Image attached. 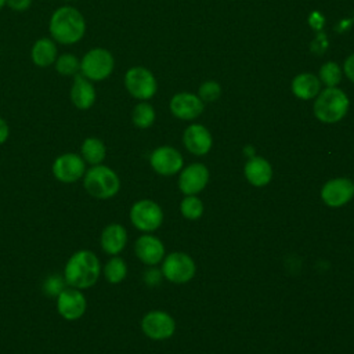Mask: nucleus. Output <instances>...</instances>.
Here are the masks:
<instances>
[{"label": "nucleus", "instance_id": "1", "mask_svg": "<svg viewBox=\"0 0 354 354\" xmlns=\"http://www.w3.org/2000/svg\"><path fill=\"white\" fill-rule=\"evenodd\" d=\"M62 275L68 286L86 290L98 282L102 275V266L93 250L79 249L66 260Z\"/></svg>", "mask_w": 354, "mask_h": 354}, {"label": "nucleus", "instance_id": "2", "mask_svg": "<svg viewBox=\"0 0 354 354\" xmlns=\"http://www.w3.org/2000/svg\"><path fill=\"white\" fill-rule=\"evenodd\" d=\"M87 24L84 15L73 6L65 4L58 7L50 17L48 32L50 37L62 46L79 43L86 35Z\"/></svg>", "mask_w": 354, "mask_h": 354}, {"label": "nucleus", "instance_id": "3", "mask_svg": "<svg viewBox=\"0 0 354 354\" xmlns=\"http://www.w3.org/2000/svg\"><path fill=\"white\" fill-rule=\"evenodd\" d=\"M82 180L84 191L95 199H111L120 189V178L118 173L104 163L90 166Z\"/></svg>", "mask_w": 354, "mask_h": 354}, {"label": "nucleus", "instance_id": "4", "mask_svg": "<svg viewBox=\"0 0 354 354\" xmlns=\"http://www.w3.org/2000/svg\"><path fill=\"white\" fill-rule=\"evenodd\" d=\"M350 106L347 94L336 87H325L318 93L314 101V115L322 123L340 122Z\"/></svg>", "mask_w": 354, "mask_h": 354}, {"label": "nucleus", "instance_id": "5", "mask_svg": "<svg viewBox=\"0 0 354 354\" xmlns=\"http://www.w3.org/2000/svg\"><path fill=\"white\" fill-rule=\"evenodd\" d=\"M115 69V58L112 53L104 47H93L80 58L79 73L91 82H102L108 79Z\"/></svg>", "mask_w": 354, "mask_h": 354}, {"label": "nucleus", "instance_id": "6", "mask_svg": "<svg viewBox=\"0 0 354 354\" xmlns=\"http://www.w3.org/2000/svg\"><path fill=\"white\" fill-rule=\"evenodd\" d=\"M123 83L127 93L138 101L152 98L158 90V82L153 73L145 66H131L127 69Z\"/></svg>", "mask_w": 354, "mask_h": 354}, {"label": "nucleus", "instance_id": "7", "mask_svg": "<svg viewBox=\"0 0 354 354\" xmlns=\"http://www.w3.org/2000/svg\"><path fill=\"white\" fill-rule=\"evenodd\" d=\"M129 216L131 224L145 234H151L158 230L163 221V212L160 206L151 199L134 202L130 207Z\"/></svg>", "mask_w": 354, "mask_h": 354}, {"label": "nucleus", "instance_id": "8", "mask_svg": "<svg viewBox=\"0 0 354 354\" xmlns=\"http://www.w3.org/2000/svg\"><path fill=\"white\" fill-rule=\"evenodd\" d=\"M87 170V165L80 156V153L76 152H65L58 155L53 165H51V173L59 183L64 184H73L83 178L84 173Z\"/></svg>", "mask_w": 354, "mask_h": 354}, {"label": "nucleus", "instance_id": "9", "mask_svg": "<svg viewBox=\"0 0 354 354\" xmlns=\"http://www.w3.org/2000/svg\"><path fill=\"white\" fill-rule=\"evenodd\" d=\"M196 266L191 256L181 252H174L163 257L162 260V275L174 283H185L195 275Z\"/></svg>", "mask_w": 354, "mask_h": 354}, {"label": "nucleus", "instance_id": "10", "mask_svg": "<svg viewBox=\"0 0 354 354\" xmlns=\"http://www.w3.org/2000/svg\"><path fill=\"white\" fill-rule=\"evenodd\" d=\"M55 307L65 321H77L87 311V297L83 290L66 286L55 297Z\"/></svg>", "mask_w": 354, "mask_h": 354}, {"label": "nucleus", "instance_id": "11", "mask_svg": "<svg viewBox=\"0 0 354 354\" xmlns=\"http://www.w3.org/2000/svg\"><path fill=\"white\" fill-rule=\"evenodd\" d=\"M141 330L147 337L152 340H165L173 336L176 330V322L169 313L153 310L142 317Z\"/></svg>", "mask_w": 354, "mask_h": 354}, {"label": "nucleus", "instance_id": "12", "mask_svg": "<svg viewBox=\"0 0 354 354\" xmlns=\"http://www.w3.org/2000/svg\"><path fill=\"white\" fill-rule=\"evenodd\" d=\"M183 155L173 147L162 145L155 148L149 155L151 167L160 176H173L183 169Z\"/></svg>", "mask_w": 354, "mask_h": 354}, {"label": "nucleus", "instance_id": "13", "mask_svg": "<svg viewBox=\"0 0 354 354\" xmlns=\"http://www.w3.org/2000/svg\"><path fill=\"white\" fill-rule=\"evenodd\" d=\"M354 196V184L350 178L337 177L324 184L321 198L329 207H340L348 203Z\"/></svg>", "mask_w": 354, "mask_h": 354}, {"label": "nucleus", "instance_id": "14", "mask_svg": "<svg viewBox=\"0 0 354 354\" xmlns=\"http://www.w3.org/2000/svg\"><path fill=\"white\" fill-rule=\"evenodd\" d=\"M205 109V102L192 93H177L170 100V112L183 120L196 119Z\"/></svg>", "mask_w": 354, "mask_h": 354}, {"label": "nucleus", "instance_id": "15", "mask_svg": "<svg viewBox=\"0 0 354 354\" xmlns=\"http://www.w3.org/2000/svg\"><path fill=\"white\" fill-rule=\"evenodd\" d=\"M69 98L72 105L79 111H87L90 109L97 100V91L94 87V82L88 80L83 75L77 73L73 76L71 90H69Z\"/></svg>", "mask_w": 354, "mask_h": 354}, {"label": "nucleus", "instance_id": "16", "mask_svg": "<svg viewBox=\"0 0 354 354\" xmlns=\"http://www.w3.org/2000/svg\"><path fill=\"white\" fill-rule=\"evenodd\" d=\"M209 181V170L203 163H191L178 177V188L185 195H195L201 192Z\"/></svg>", "mask_w": 354, "mask_h": 354}, {"label": "nucleus", "instance_id": "17", "mask_svg": "<svg viewBox=\"0 0 354 354\" xmlns=\"http://www.w3.org/2000/svg\"><path fill=\"white\" fill-rule=\"evenodd\" d=\"M134 253L141 263L147 266H156L165 257V245L159 238L151 234H144L137 238L134 243Z\"/></svg>", "mask_w": 354, "mask_h": 354}, {"label": "nucleus", "instance_id": "18", "mask_svg": "<svg viewBox=\"0 0 354 354\" xmlns=\"http://www.w3.org/2000/svg\"><path fill=\"white\" fill-rule=\"evenodd\" d=\"M183 142L184 147L196 156L206 155L213 144V138L210 131L199 123L189 124L183 134Z\"/></svg>", "mask_w": 354, "mask_h": 354}, {"label": "nucleus", "instance_id": "19", "mask_svg": "<svg viewBox=\"0 0 354 354\" xmlns=\"http://www.w3.org/2000/svg\"><path fill=\"white\" fill-rule=\"evenodd\" d=\"M127 245V231L119 223L105 225L100 235V246L108 256H118Z\"/></svg>", "mask_w": 354, "mask_h": 354}, {"label": "nucleus", "instance_id": "20", "mask_svg": "<svg viewBox=\"0 0 354 354\" xmlns=\"http://www.w3.org/2000/svg\"><path fill=\"white\" fill-rule=\"evenodd\" d=\"M243 173L246 180L254 187H264L272 178V167L270 162L261 156H252L245 163Z\"/></svg>", "mask_w": 354, "mask_h": 354}, {"label": "nucleus", "instance_id": "21", "mask_svg": "<svg viewBox=\"0 0 354 354\" xmlns=\"http://www.w3.org/2000/svg\"><path fill=\"white\" fill-rule=\"evenodd\" d=\"M57 57L58 47L51 37L37 39L30 48V59L37 68H48L54 65Z\"/></svg>", "mask_w": 354, "mask_h": 354}, {"label": "nucleus", "instance_id": "22", "mask_svg": "<svg viewBox=\"0 0 354 354\" xmlns=\"http://www.w3.org/2000/svg\"><path fill=\"white\" fill-rule=\"evenodd\" d=\"M321 91V82L318 76L304 72L299 73L292 80V93L300 100H313Z\"/></svg>", "mask_w": 354, "mask_h": 354}, {"label": "nucleus", "instance_id": "23", "mask_svg": "<svg viewBox=\"0 0 354 354\" xmlns=\"http://www.w3.org/2000/svg\"><path fill=\"white\" fill-rule=\"evenodd\" d=\"M80 156L88 166L101 165L106 156V147L98 137H87L80 145Z\"/></svg>", "mask_w": 354, "mask_h": 354}, {"label": "nucleus", "instance_id": "24", "mask_svg": "<svg viewBox=\"0 0 354 354\" xmlns=\"http://www.w3.org/2000/svg\"><path fill=\"white\" fill-rule=\"evenodd\" d=\"M102 275L106 282L112 285L120 283L127 277V264L119 256H111V259L102 267Z\"/></svg>", "mask_w": 354, "mask_h": 354}, {"label": "nucleus", "instance_id": "25", "mask_svg": "<svg viewBox=\"0 0 354 354\" xmlns=\"http://www.w3.org/2000/svg\"><path fill=\"white\" fill-rule=\"evenodd\" d=\"M156 118L153 106L147 101H140L131 112V122L138 129H148L153 124Z\"/></svg>", "mask_w": 354, "mask_h": 354}, {"label": "nucleus", "instance_id": "26", "mask_svg": "<svg viewBox=\"0 0 354 354\" xmlns=\"http://www.w3.org/2000/svg\"><path fill=\"white\" fill-rule=\"evenodd\" d=\"M53 66L61 76L73 77L80 71V59L72 53H62V54H58Z\"/></svg>", "mask_w": 354, "mask_h": 354}, {"label": "nucleus", "instance_id": "27", "mask_svg": "<svg viewBox=\"0 0 354 354\" xmlns=\"http://www.w3.org/2000/svg\"><path fill=\"white\" fill-rule=\"evenodd\" d=\"M342 75L343 69L336 62L328 61L319 68L318 79L321 84H325V87H336L342 80Z\"/></svg>", "mask_w": 354, "mask_h": 354}, {"label": "nucleus", "instance_id": "28", "mask_svg": "<svg viewBox=\"0 0 354 354\" xmlns=\"http://www.w3.org/2000/svg\"><path fill=\"white\" fill-rule=\"evenodd\" d=\"M181 214L188 220H198L205 210L203 202L195 195H187L180 203Z\"/></svg>", "mask_w": 354, "mask_h": 354}, {"label": "nucleus", "instance_id": "29", "mask_svg": "<svg viewBox=\"0 0 354 354\" xmlns=\"http://www.w3.org/2000/svg\"><path fill=\"white\" fill-rule=\"evenodd\" d=\"M68 286L64 275H59V274H51L48 275L44 281H43V285H41V290L46 296L48 297H57L65 288Z\"/></svg>", "mask_w": 354, "mask_h": 354}, {"label": "nucleus", "instance_id": "30", "mask_svg": "<svg viewBox=\"0 0 354 354\" xmlns=\"http://www.w3.org/2000/svg\"><path fill=\"white\" fill-rule=\"evenodd\" d=\"M221 95V86L214 82V80H207L203 82L199 86L198 90V97L203 101V102H213L216 100H218V97Z\"/></svg>", "mask_w": 354, "mask_h": 354}, {"label": "nucleus", "instance_id": "31", "mask_svg": "<svg viewBox=\"0 0 354 354\" xmlns=\"http://www.w3.org/2000/svg\"><path fill=\"white\" fill-rule=\"evenodd\" d=\"M32 3H33V0H7L6 7L11 8L15 12H24L30 8Z\"/></svg>", "mask_w": 354, "mask_h": 354}, {"label": "nucleus", "instance_id": "32", "mask_svg": "<svg viewBox=\"0 0 354 354\" xmlns=\"http://www.w3.org/2000/svg\"><path fill=\"white\" fill-rule=\"evenodd\" d=\"M343 73L348 77V80H351L354 83V53L344 59Z\"/></svg>", "mask_w": 354, "mask_h": 354}, {"label": "nucleus", "instance_id": "33", "mask_svg": "<svg viewBox=\"0 0 354 354\" xmlns=\"http://www.w3.org/2000/svg\"><path fill=\"white\" fill-rule=\"evenodd\" d=\"M10 124L7 123V120L4 118L0 116V145L6 144L7 140L10 138Z\"/></svg>", "mask_w": 354, "mask_h": 354}, {"label": "nucleus", "instance_id": "34", "mask_svg": "<svg viewBox=\"0 0 354 354\" xmlns=\"http://www.w3.org/2000/svg\"><path fill=\"white\" fill-rule=\"evenodd\" d=\"M160 271L159 270H155V268H151L145 272L144 275V279L148 285H155L156 282H159V278H160Z\"/></svg>", "mask_w": 354, "mask_h": 354}, {"label": "nucleus", "instance_id": "35", "mask_svg": "<svg viewBox=\"0 0 354 354\" xmlns=\"http://www.w3.org/2000/svg\"><path fill=\"white\" fill-rule=\"evenodd\" d=\"M6 1H7V0H0V11L6 7Z\"/></svg>", "mask_w": 354, "mask_h": 354}, {"label": "nucleus", "instance_id": "36", "mask_svg": "<svg viewBox=\"0 0 354 354\" xmlns=\"http://www.w3.org/2000/svg\"><path fill=\"white\" fill-rule=\"evenodd\" d=\"M65 1H73V0H65Z\"/></svg>", "mask_w": 354, "mask_h": 354}, {"label": "nucleus", "instance_id": "37", "mask_svg": "<svg viewBox=\"0 0 354 354\" xmlns=\"http://www.w3.org/2000/svg\"><path fill=\"white\" fill-rule=\"evenodd\" d=\"M353 184H354V183H353Z\"/></svg>", "mask_w": 354, "mask_h": 354}]
</instances>
